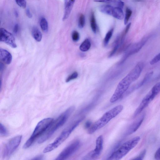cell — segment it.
<instances>
[{
    "label": "cell",
    "mask_w": 160,
    "mask_h": 160,
    "mask_svg": "<svg viewBox=\"0 0 160 160\" xmlns=\"http://www.w3.org/2000/svg\"><path fill=\"white\" fill-rule=\"evenodd\" d=\"M72 39L74 41H77L79 38V35L78 32L76 31H73L72 33Z\"/></svg>",
    "instance_id": "obj_31"
},
{
    "label": "cell",
    "mask_w": 160,
    "mask_h": 160,
    "mask_svg": "<svg viewBox=\"0 0 160 160\" xmlns=\"http://www.w3.org/2000/svg\"><path fill=\"white\" fill-rule=\"evenodd\" d=\"M153 74V72L152 71L147 73L142 81L136 86V88L140 87L147 82L152 77Z\"/></svg>",
    "instance_id": "obj_22"
},
{
    "label": "cell",
    "mask_w": 160,
    "mask_h": 160,
    "mask_svg": "<svg viewBox=\"0 0 160 160\" xmlns=\"http://www.w3.org/2000/svg\"><path fill=\"white\" fill-rule=\"evenodd\" d=\"M8 134L7 129L5 126L1 123L0 124V135L1 136H7Z\"/></svg>",
    "instance_id": "obj_27"
},
{
    "label": "cell",
    "mask_w": 160,
    "mask_h": 160,
    "mask_svg": "<svg viewBox=\"0 0 160 160\" xmlns=\"http://www.w3.org/2000/svg\"><path fill=\"white\" fill-rule=\"evenodd\" d=\"M113 32V29H111L106 34L103 41L104 46H106L108 44L111 38Z\"/></svg>",
    "instance_id": "obj_24"
},
{
    "label": "cell",
    "mask_w": 160,
    "mask_h": 160,
    "mask_svg": "<svg viewBox=\"0 0 160 160\" xmlns=\"http://www.w3.org/2000/svg\"><path fill=\"white\" fill-rule=\"evenodd\" d=\"M118 7L122 9L124 6V3L121 0H118L117 2Z\"/></svg>",
    "instance_id": "obj_35"
},
{
    "label": "cell",
    "mask_w": 160,
    "mask_h": 160,
    "mask_svg": "<svg viewBox=\"0 0 160 160\" xmlns=\"http://www.w3.org/2000/svg\"><path fill=\"white\" fill-rule=\"evenodd\" d=\"M160 61V52L155 56L150 61V64L152 65Z\"/></svg>",
    "instance_id": "obj_30"
},
{
    "label": "cell",
    "mask_w": 160,
    "mask_h": 160,
    "mask_svg": "<svg viewBox=\"0 0 160 160\" xmlns=\"http://www.w3.org/2000/svg\"><path fill=\"white\" fill-rule=\"evenodd\" d=\"M112 15L117 19H122L124 17L122 9L118 7L113 8Z\"/></svg>",
    "instance_id": "obj_16"
},
{
    "label": "cell",
    "mask_w": 160,
    "mask_h": 160,
    "mask_svg": "<svg viewBox=\"0 0 160 160\" xmlns=\"http://www.w3.org/2000/svg\"><path fill=\"white\" fill-rule=\"evenodd\" d=\"M92 125L91 122L90 121H88L85 124V128L88 129L90 128Z\"/></svg>",
    "instance_id": "obj_36"
},
{
    "label": "cell",
    "mask_w": 160,
    "mask_h": 160,
    "mask_svg": "<svg viewBox=\"0 0 160 160\" xmlns=\"http://www.w3.org/2000/svg\"><path fill=\"white\" fill-rule=\"evenodd\" d=\"M113 8L108 5H104L101 6L99 8V10L102 12L108 15H112Z\"/></svg>",
    "instance_id": "obj_18"
},
{
    "label": "cell",
    "mask_w": 160,
    "mask_h": 160,
    "mask_svg": "<svg viewBox=\"0 0 160 160\" xmlns=\"http://www.w3.org/2000/svg\"><path fill=\"white\" fill-rule=\"evenodd\" d=\"M91 44L89 39H85L81 43L79 47L80 50L82 52L88 51L90 48Z\"/></svg>",
    "instance_id": "obj_19"
},
{
    "label": "cell",
    "mask_w": 160,
    "mask_h": 160,
    "mask_svg": "<svg viewBox=\"0 0 160 160\" xmlns=\"http://www.w3.org/2000/svg\"><path fill=\"white\" fill-rule=\"evenodd\" d=\"M123 109V106L120 105L106 112L100 118L91 125L88 129V133L92 134L102 128L111 119L120 113Z\"/></svg>",
    "instance_id": "obj_2"
},
{
    "label": "cell",
    "mask_w": 160,
    "mask_h": 160,
    "mask_svg": "<svg viewBox=\"0 0 160 160\" xmlns=\"http://www.w3.org/2000/svg\"><path fill=\"white\" fill-rule=\"evenodd\" d=\"M32 34L34 39L37 42H40L42 39V35L39 30L36 27H33L32 30Z\"/></svg>",
    "instance_id": "obj_17"
},
{
    "label": "cell",
    "mask_w": 160,
    "mask_h": 160,
    "mask_svg": "<svg viewBox=\"0 0 160 160\" xmlns=\"http://www.w3.org/2000/svg\"><path fill=\"white\" fill-rule=\"evenodd\" d=\"M81 142L78 139L73 141L58 155L55 160L66 159L72 155L80 147Z\"/></svg>",
    "instance_id": "obj_8"
},
{
    "label": "cell",
    "mask_w": 160,
    "mask_h": 160,
    "mask_svg": "<svg viewBox=\"0 0 160 160\" xmlns=\"http://www.w3.org/2000/svg\"><path fill=\"white\" fill-rule=\"evenodd\" d=\"M132 13V10L128 8H127L126 10L124 20V23L125 25L127 24Z\"/></svg>",
    "instance_id": "obj_25"
},
{
    "label": "cell",
    "mask_w": 160,
    "mask_h": 160,
    "mask_svg": "<svg viewBox=\"0 0 160 160\" xmlns=\"http://www.w3.org/2000/svg\"><path fill=\"white\" fill-rule=\"evenodd\" d=\"M146 152V151L144 150L137 157L132 159L133 160H142L144 157Z\"/></svg>",
    "instance_id": "obj_32"
},
{
    "label": "cell",
    "mask_w": 160,
    "mask_h": 160,
    "mask_svg": "<svg viewBox=\"0 0 160 160\" xmlns=\"http://www.w3.org/2000/svg\"><path fill=\"white\" fill-rule=\"evenodd\" d=\"M133 82V79L128 74L118 83L110 102L114 103L120 98Z\"/></svg>",
    "instance_id": "obj_6"
},
{
    "label": "cell",
    "mask_w": 160,
    "mask_h": 160,
    "mask_svg": "<svg viewBox=\"0 0 160 160\" xmlns=\"http://www.w3.org/2000/svg\"><path fill=\"white\" fill-rule=\"evenodd\" d=\"M0 41L6 43L13 48L17 47L13 36L5 29L1 28L0 30Z\"/></svg>",
    "instance_id": "obj_11"
},
{
    "label": "cell",
    "mask_w": 160,
    "mask_h": 160,
    "mask_svg": "<svg viewBox=\"0 0 160 160\" xmlns=\"http://www.w3.org/2000/svg\"><path fill=\"white\" fill-rule=\"evenodd\" d=\"M40 25L41 29L44 32H47L48 30V25L47 20L44 17H42L40 20Z\"/></svg>",
    "instance_id": "obj_23"
},
{
    "label": "cell",
    "mask_w": 160,
    "mask_h": 160,
    "mask_svg": "<svg viewBox=\"0 0 160 160\" xmlns=\"http://www.w3.org/2000/svg\"><path fill=\"white\" fill-rule=\"evenodd\" d=\"M75 109V107L72 106L61 114L55 120H53L47 130L38 141L42 143L49 138L54 133L66 122L70 116Z\"/></svg>",
    "instance_id": "obj_1"
},
{
    "label": "cell",
    "mask_w": 160,
    "mask_h": 160,
    "mask_svg": "<svg viewBox=\"0 0 160 160\" xmlns=\"http://www.w3.org/2000/svg\"><path fill=\"white\" fill-rule=\"evenodd\" d=\"M148 38H145L142 40L132 45L129 46L126 48L124 56L120 62V64L123 62L130 56L138 52L146 42Z\"/></svg>",
    "instance_id": "obj_10"
},
{
    "label": "cell",
    "mask_w": 160,
    "mask_h": 160,
    "mask_svg": "<svg viewBox=\"0 0 160 160\" xmlns=\"http://www.w3.org/2000/svg\"><path fill=\"white\" fill-rule=\"evenodd\" d=\"M15 15L16 16V17H18V12H17V11H15Z\"/></svg>",
    "instance_id": "obj_41"
},
{
    "label": "cell",
    "mask_w": 160,
    "mask_h": 160,
    "mask_svg": "<svg viewBox=\"0 0 160 160\" xmlns=\"http://www.w3.org/2000/svg\"><path fill=\"white\" fill-rule=\"evenodd\" d=\"M43 156L42 155L38 156L32 159L34 160H41L42 159Z\"/></svg>",
    "instance_id": "obj_39"
},
{
    "label": "cell",
    "mask_w": 160,
    "mask_h": 160,
    "mask_svg": "<svg viewBox=\"0 0 160 160\" xmlns=\"http://www.w3.org/2000/svg\"><path fill=\"white\" fill-rule=\"evenodd\" d=\"M140 140V137L137 136L126 142L113 152L108 159L118 160L121 159L137 145Z\"/></svg>",
    "instance_id": "obj_5"
},
{
    "label": "cell",
    "mask_w": 160,
    "mask_h": 160,
    "mask_svg": "<svg viewBox=\"0 0 160 160\" xmlns=\"http://www.w3.org/2000/svg\"><path fill=\"white\" fill-rule=\"evenodd\" d=\"M26 14L28 17L29 18H31L32 17V15L30 10L29 9L27 8L26 10Z\"/></svg>",
    "instance_id": "obj_37"
},
{
    "label": "cell",
    "mask_w": 160,
    "mask_h": 160,
    "mask_svg": "<svg viewBox=\"0 0 160 160\" xmlns=\"http://www.w3.org/2000/svg\"><path fill=\"white\" fill-rule=\"evenodd\" d=\"M119 46H120V37L118 36L114 41L112 50L108 56L109 57H112L116 53Z\"/></svg>",
    "instance_id": "obj_20"
},
{
    "label": "cell",
    "mask_w": 160,
    "mask_h": 160,
    "mask_svg": "<svg viewBox=\"0 0 160 160\" xmlns=\"http://www.w3.org/2000/svg\"><path fill=\"white\" fill-rule=\"evenodd\" d=\"M22 138V135L15 136L9 140L5 144L2 150V157H9L19 146Z\"/></svg>",
    "instance_id": "obj_7"
},
{
    "label": "cell",
    "mask_w": 160,
    "mask_h": 160,
    "mask_svg": "<svg viewBox=\"0 0 160 160\" xmlns=\"http://www.w3.org/2000/svg\"><path fill=\"white\" fill-rule=\"evenodd\" d=\"M144 118V115L134 122L129 127L127 132V134L130 135L136 132L142 123Z\"/></svg>",
    "instance_id": "obj_13"
},
{
    "label": "cell",
    "mask_w": 160,
    "mask_h": 160,
    "mask_svg": "<svg viewBox=\"0 0 160 160\" xmlns=\"http://www.w3.org/2000/svg\"><path fill=\"white\" fill-rule=\"evenodd\" d=\"M85 21L84 15L81 14L80 15L78 22V26L80 28H83L85 24Z\"/></svg>",
    "instance_id": "obj_26"
},
{
    "label": "cell",
    "mask_w": 160,
    "mask_h": 160,
    "mask_svg": "<svg viewBox=\"0 0 160 160\" xmlns=\"http://www.w3.org/2000/svg\"><path fill=\"white\" fill-rule=\"evenodd\" d=\"M4 65L3 64V63L1 62V64H0V70H1V71L2 69L4 68Z\"/></svg>",
    "instance_id": "obj_40"
},
{
    "label": "cell",
    "mask_w": 160,
    "mask_h": 160,
    "mask_svg": "<svg viewBox=\"0 0 160 160\" xmlns=\"http://www.w3.org/2000/svg\"><path fill=\"white\" fill-rule=\"evenodd\" d=\"M103 136L101 135L98 137L96 140L95 148L84 157L82 159H96L99 158L103 149Z\"/></svg>",
    "instance_id": "obj_9"
},
{
    "label": "cell",
    "mask_w": 160,
    "mask_h": 160,
    "mask_svg": "<svg viewBox=\"0 0 160 160\" xmlns=\"http://www.w3.org/2000/svg\"><path fill=\"white\" fill-rule=\"evenodd\" d=\"M155 158L157 160H160V147L157 150L154 155Z\"/></svg>",
    "instance_id": "obj_34"
},
{
    "label": "cell",
    "mask_w": 160,
    "mask_h": 160,
    "mask_svg": "<svg viewBox=\"0 0 160 160\" xmlns=\"http://www.w3.org/2000/svg\"><path fill=\"white\" fill-rule=\"evenodd\" d=\"M0 58L3 62L6 64H9L12 62V57L11 54L8 51L0 48Z\"/></svg>",
    "instance_id": "obj_14"
},
{
    "label": "cell",
    "mask_w": 160,
    "mask_h": 160,
    "mask_svg": "<svg viewBox=\"0 0 160 160\" xmlns=\"http://www.w3.org/2000/svg\"><path fill=\"white\" fill-rule=\"evenodd\" d=\"M18 5L21 8H24L26 7L27 3L26 0H15Z\"/></svg>",
    "instance_id": "obj_29"
},
{
    "label": "cell",
    "mask_w": 160,
    "mask_h": 160,
    "mask_svg": "<svg viewBox=\"0 0 160 160\" xmlns=\"http://www.w3.org/2000/svg\"><path fill=\"white\" fill-rule=\"evenodd\" d=\"M90 23L92 31L96 33L97 30V26L93 12H92L91 15Z\"/></svg>",
    "instance_id": "obj_21"
},
{
    "label": "cell",
    "mask_w": 160,
    "mask_h": 160,
    "mask_svg": "<svg viewBox=\"0 0 160 160\" xmlns=\"http://www.w3.org/2000/svg\"><path fill=\"white\" fill-rule=\"evenodd\" d=\"M19 28V25L18 24H16L14 27L13 28V32L15 33H17L18 30Z\"/></svg>",
    "instance_id": "obj_38"
},
{
    "label": "cell",
    "mask_w": 160,
    "mask_h": 160,
    "mask_svg": "<svg viewBox=\"0 0 160 160\" xmlns=\"http://www.w3.org/2000/svg\"><path fill=\"white\" fill-rule=\"evenodd\" d=\"M53 120V118H49L40 121L37 124L30 137L24 144L23 148L27 149L31 146L37 138L44 133Z\"/></svg>",
    "instance_id": "obj_4"
},
{
    "label": "cell",
    "mask_w": 160,
    "mask_h": 160,
    "mask_svg": "<svg viewBox=\"0 0 160 160\" xmlns=\"http://www.w3.org/2000/svg\"><path fill=\"white\" fill-rule=\"evenodd\" d=\"M78 76V73L76 72H74L72 74L70 75L66 78V82H68L76 78Z\"/></svg>",
    "instance_id": "obj_28"
},
{
    "label": "cell",
    "mask_w": 160,
    "mask_h": 160,
    "mask_svg": "<svg viewBox=\"0 0 160 160\" xmlns=\"http://www.w3.org/2000/svg\"><path fill=\"white\" fill-rule=\"evenodd\" d=\"M83 117L74 122L65 128L59 136L52 143L49 144L43 149V152L46 153L51 152L58 147L69 136L72 132L85 118Z\"/></svg>",
    "instance_id": "obj_3"
},
{
    "label": "cell",
    "mask_w": 160,
    "mask_h": 160,
    "mask_svg": "<svg viewBox=\"0 0 160 160\" xmlns=\"http://www.w3.org/2000/svg\"><path fill=\"white\" fill-rule=\"evenodd\" d=\"M137 0V1H140V0Z\"/></svg>",
    "instance_id": "obj_42"
},
{
    "label": "cell",
    "mask_w": 160,
    "mask_h": 160,
    "mask_svg": "<svg viewBox=\"0 0 160 160\" xmlns=\"http://www.w3.org/2000/svg\"><path fill=\"white\" fill-rule=\"evenodd\" d=\"M154 99L151 93L149 92L143 98L136 109L133 114V118H135Z\"/></svg>",
    "instance_id": "obj_12"
},
{
    "label": "cell",
    "mask_w": 160,
    "mask_h": 160,
    "mask_svg": "<svg viewBox=\"0 0 160 160\" xmlns=\"http://www.w3.org/2000/svg\"><path fill=\"white\" fill-rule=\"evenodd\" d=\"M75 1V0H69L67 2L63 17L64 19L67 20L69 17L73 8Z\"/></svg>",
    "instance_id": "obj_15"
},
{
    "label": "cell",
    "mask_w": 160,
    "mask_h": 160,
    "mask_svg": "<svg viewBox=\"0 0 160 160\" xmlns=\"http://www.w3.org/2000/svg\"><path fill=\"white\" fill-rule=\"evenodd\" d=\"M94 2L114 3L116 2V0H93Z\"/></svg>",
    "instance_id": "obj_33"
}]
</instances>
